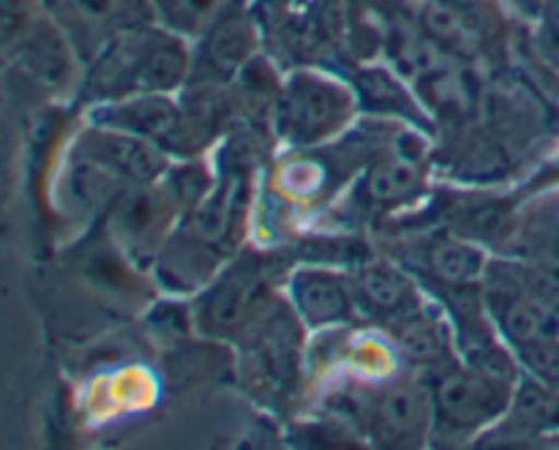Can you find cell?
I'll return each instance as SVG.
<instances>
[{
    "instance_id": "obj_1",
    "label": "cell",
    "mask_w": 559,
    "mask_h": 450,
    "mask_svg": "<svg viewBox=\"0 0 559 450\" xmlns=\"http://www.w3.org/2000/svg\"><path fill=\"white\" fill-rule=\"evenodd\" d=\"M82 69V93L96 104L140 93H180L191 76V42L147 22L109 42Z\"/></svg>"
},
{
    "instance_id": "obj_16",
    "label": "cell",
    "mask_w": 559,
    "mask_h": 450,
    "mask_svg": "<svg viewBox=\"0 0 559 450\" xmlns=\"http://www.w3.org/2000/svg\"><path fill=\"white\" fill-rule=\"evenodd\" d=\"M353 91L358 96V107L364 112L391 115V118L407 120V123L426 126V112L415 102V93L404 87L393 71L388 69H364L358 71L353 82Z\"/></svg>"
},
{
    "instance_id": "obj_10",
    "label": "cell",
    "mask_w": 559,
    "mask_h": 450,
    "mask_svg": "<svg viewBox=\"0 0 559 450\" xmlns=\"http://www.w3.org/2000/svg\"><path fill=\"white\" fill-rule=\"evenodd\" d=\"M257 33L246 0H224L211 25L191 42V76L205 82H233L246 63L257 58Z\"/></svg>"
},
{
    "instance_id": "obj_9",
    "label": "cell",
    "mask_w": 559,
    "mask_h": 450,
    "mask_svg": "<svg viewBox=\"0 0 559 450\" xmlns=\"http://www.w3.org/2000/svg\"><path fill=\"white\" fill-rule=\"evenodd\" d=\"M76 162L85 167V173L126 191L162 178L173 158L140 137L91 123V129L76 140Z\"/></svg>"
},
{
    "instance_id": "obj_13",
    "label": "cell",
    "mask_w": 559,
    "mask_h": 450,
    "mask_svg": "<svg viewBox=\"0 0 559 450\" xmlns=\"http://www.w3.org/2000/svg\"><path fill=\"white\" fill-rule=\"evenodd\" d=\"M388 331L396 339V347L404 355V360L424 369L426 375L459 358L456 331H453L448 311L440 306H431L424 300L407 317L388 325Z\"/></svg>"
},
{
    "instance_id": "obj_6",
    "label": "cell",
    "mask_w": 559,
    "mask_h": 450,
    "mask_svg": "<svg viewBox=\"0 0 559 450\" xmlns=\"http://www.w3.org/2000/svg\"><path fill=\"white\" fill-rule=\"evenodd\" d=\"M355 418L377 448H420L431 440L435 407L426 380H391L358 399Z\"/></svg>"
},
{
    "instance_id": "obj_7",
    "label": "cell",
    "mask_w": 559,
    "mask_h": 450,
    "mask_svg": "<svg viewBox=\"0 0 559 450\" xmlns=\"http://www.w3.org/2000/svg\"><path fill=\"white\" fill-rule=\"evenodd\" d=\"M91 123L140 137L178 162L197 158L202 153L183 104L175 98V93H140V96L102 102L91 109Z\"/></svg>"
},
{
    "instance_id": "obj_11",
    "label": "cell",
    "mask_w": 559,
    "mask_h": 450,
    "mask_svg": "<svg viewBox=\"0 0 559 450\" xmlns=\"http://www.w3.org/2000/svg\"><path fill=\"white\" fill-rule=\"evenodd\" d=\"M287 300L300 328L331 331L355 322L360 315L355 304L349 271L325 265L298 268L287 279Z\"/></svg>"
},
{
    "instance_id": "obj_2",
    "label": "cell",
    "mask_w": 559,
    "mask_h": 450,
    "mask_svg": "<svg viewBox=\"0 0 559 450\" xmlns=\"http://www.w3.org/2000/svg\"><path fill=\"white\" fill-rule=\"evenodd\" d=\"M484 304L513 358L527 366L535 380L559 386V315L549 298L527 287L516 273L486 268Z\"/></svg>"
},
{
    "instance_id": "obj_8",
    "label": "cell",
    "mask_w": 559,
    "mask_h": 450,
    "mask_svg": "<svg viewBox=\"0 0 559 450\" xmlns=\"http://www.w3.org/2000/svg\"><path fill=\"white\" fill-rule=\"evenodd\" d=\"M44 5L82 66L126 31L153 22L147 0H44Z\"/></svg>"
},
{
    "instance_id": "obj_18",
    "label": "cell",
    "mask_w": 559,
    "mask_h": 450,
    "mask_svg": "<svg viewBox=\"0 0 559 450\" xmlns=\"http://www.w3.org/2000/svg\"><path fill=\"white\" fill-rule=\"evenodd\" d=\"M33 5L36 0H0V58L5 52H16L22 38L36 25Z\"/></svg>"
},
{
    "instance_id": "obj_5",
    "label": "cell",
    "mask_w": 559,
    "mask_h": 450,
    "mask_svg": "<svg viewBox=\"0 0 559 450\" xmlns=\"http://www.w3.org/2000/svg\"><path fill=\"white\" fill-rule=\"evenodd\" d=\"M267 268L254 254H235L197 298V325L205 336L238 339L262 328L271 309Z\"/></svg>"
},
{
    "instance_id": "obj_14",
    "label": "cell",
    "mask_w": 559,
    "mask_h": 450,
    "mask_svg": "<svg viewBox=\"0 0 559 450\" xmlns=\"http://www.w3.org/2000/svg\"><path fill=\"white\" fill-rule=\"evenodd\" d=\"M426 186V162L415 147H388L366 164L360 178V197L369 208L393 211L418 200Z\"/></svg>"
},
{
    "instance_id": "obj_15",
    "label": "cell",
    "mask_w": 559,
    "mask_h": 450,
    "mask_svg": "<svg viewBox=\"0 0 559 450\" xmlns=\"http://www.w3.org/2000/svg\"><path fill=\"white\" fill-rule=\"evenodd\" d=\"M486 268L489 262L478 246L456 235H440L426 244L418 273L429 279L440 293H459V289L480 287Z\"/></svg>"
},
{
    "instance_id": "obj_4",
    "label": "cell",
    "mask_w": 559,
    "mask_h": 450,
    "mask_svg": "<svg viewBox=\"0 0 559 450\" xmlns=\"http://www.w3.org/2000/svg\"><path fill=\"white\" fill-rule=\"evenodd\" d=\"M358 112L353 85L320 71H295L278 87L271 118L278 140L306 151L342 134Z\"/></svg>"
},
{
    "instance_id": "obj_12",
    "label": "cell",
    "mask_w": 559,
    "mask_h": 450,
    "mask_svg": "<svg viewBox=\"0 0 559 450\" xmlns=\"http://www.w3.org/2000/svg\"><path fill=\"white\" fill-rule=\"evenodd\" d=\"M358 311L369 320L393 325L424 304L418 279L396 262L366 260L349 271Z\"/></svg>"
},
{
    "instance_id": "obj_17",
    "label": "cell",
    "mask_w": 559,
    "mask_h": 450,
    "mask_svg": "<svg viewBox=\"0 0 559 450\" xmlns=\"http://www.w3.org/2000/svg\"><path fill=\"white\" fill-rule=\"evenodd\" d=\"M224 0H147L153 22L178 33L186 42H197Z\"/></svg>"
},
{
    "instance_id": "obj_3",
    "label": "cell",
    "mask_w": 559,
    "mask_h": 450,
    "mask_svg": "<svg viewBox=\"0 0 559 450\" xmlns=\"http://www.w3.org/2000/svg\"><path fill=\"white\" fill-rule=\"evenodd\" d=\"M426 377H429L426 382L435 407L431 442L440 446L478 442L486 431L506 418L519 386V380L491 375L478 366L464 364L462 358Z\"/></svg>"
}]
</instances>
